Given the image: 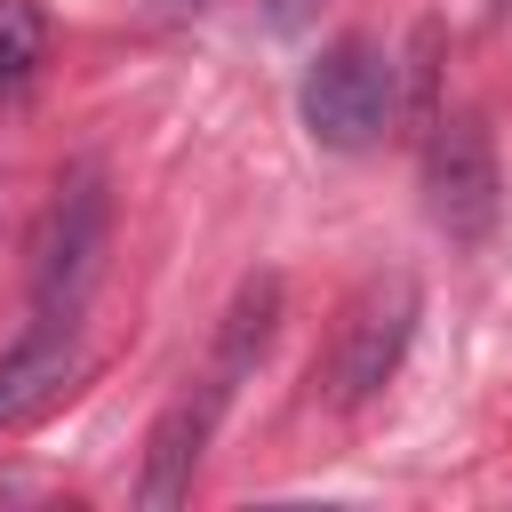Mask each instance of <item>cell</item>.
I'll return each mask as SVG.
<instances>
[{"label":"cell","mask_w":512,"mask_h":512,"mask_svg":"<svg viewBox=\"0 0 512 512\" xmlns=\"http://www.w3.org/2000/svg\"><path fill=\"white\" fill-rule=\"evenodd\" d=\"M304 8H312V0H280V24H296V16H304Z\"/></svg>","instance_id":"10"},{"label":"cell","mask_w":512,"mask_h":512,"mask_svg":"<svg viewBox=\"0 0 512 512\" xmlns=\"http://www.w3.org/2000/svg\"><path fill=\"white\" fill-rule=\"evenodd\" d=\"M272 328H280V280H272V272H256V280H240V296L224 304L216 352H208V368H200V384H208L224 408H232L240 376H256V360L272 352Z\"/></svg>","instance_id":"7"},{"label":"cell","mask_w":512,"mask_h":512,"mask_svg":"<svg viewBox=\"0 0 512 512\" xmlns=\"http://www.w3.org/2000/svg\"><path fill=\"white\" fill-rule=\"evenodd\" d=\"M496 144H488V128L472 120V112H456V120H440L432 128V152H424V208H432V224L448 232V240H480L488 224H496Z\"/></svg>","instance_id":"4"},{"label":"cell","mask_w":512,"mask_h":512,"mask_svg":"<svg viewBox=\"0 0 512 512\" xmlns=\"http://www.w3.org/2000/svg\"><path fill=\"white\" fill-rule=\"evenodd\" d=\"M216 416H224V400H216L208 384H192V392H176V400L160 408V424L144 432V472H136V504H144V512H176V504L192 496L200 456H208V440H216Z\"/></svg>","instance_id":"6"},{"label":"cell","mask_w":512,"mask_h":512,"mask_svg":"<svg viewBox=\"0 0 512 512\" xmlns=\"http://www.w3.org/2000/svg\"><path fill=\"white\" fill-rule=\"evenodd\" d=\"M48 64V16L40 0H0V96H24Z\"/></svg>","instance_id":"8"},{"label":"cell","mask_w":512,"mask_h":512,"mask_svg":"<svg viewBox=\"0 0 512 512\" xmlns=\"http://www.w3.org/2000/svg\"><path fill=\"white\" fill-rule=\"evenodd\" d=\"M296 112H304V136L320 152H368L384 128H392V56L368 40V32H344L320 48V64L304 72L296 88Z\"/></svg>","instance_id":"2"},{"label":"cell","mask_w":512,"mask_h":512,"mask_svg":"<svg viewBox=\"0 0 512 512\" xmlns=\"http://www.w3.org/2000/svg\"><path fill=\"white\" fill-rule=\"evenodd\" d=\"M88 344H80V320H32L8 352H0V432H24L40 424L48 408H64L80 384H88Z\"/></svg>","instance_id":"5"},{"label":"cell","mask_w":512,"mask_h":512,"mask_svg":"<svg viewBox=\"0 0 512 512\" xmlns=\"http://www.w3.org/2000/svg\"><path fill=\"white\" fill-rule=\"evenodd\" d=\"M160 8H168V16H192V8H208V0H160Z\"/></svg>","instance_id":"9"},{"label":"cell","mask_w":512,"mask_h":512,"mask_svg":"<svg viewBox=\"0 0 512 512\" xmlns=\"http://www.w3.org/2000/svg\"><path fill=\"white\" fill-rule=\"evenodd\" d=\"M104 256H112V192H104L96 168H80V176H64V192L32 224V264H24L32 312L40 320H80V304L104 280Z\"/></svg>","instance_id":"1"},{"label":"cell","mask_w":512,"mask_h":512,"mask_svg":"<svg viewBox=\"0 0 512 512\" xmlns=\"http://www.w3.org/2000/svg\"><path fill=\"white\" fill-rule=\"evenodd\" d=\"M416 312H424V296H416V280L408 272H376L344 312H336V336H328V408H368L384 384H392V368H400V352H408V336H416Z\"/></svg>","instance_id":"3"}]
</instances>
